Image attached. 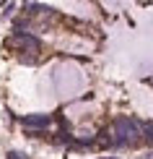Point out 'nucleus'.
Returning <instances> with one entry per match:
<instances>
[{
  "label": "nucleus",
  "mask_w": 153,
  "mask_h": 159,
  "mask_svg": "<svg viewBox=\"0 0 153 159\" xmlns=\"http://www.w3.org/2000/svg\"><path fill=\"white\" fill-rule=\"evenodd\" d=\"M21 123H23L26 130H42V128H47L52 123V115H42V112H36V115H23Z\"/></svg>",
  "instance_id": "obj_2"
},
{
  "label": "nucleus",
  "mask_w": 153,
  "mask_h": 159,
  "mask_svg": "<svg viewBox=\"0 0 153 159\" xmlns=\"http://www.w3.org/2000/svg\"><path fill=\"white\" fill-rule=\"evenodd\" d=\"M143 130H145V138H148V141H153V123H145Z\"/></svg>",
  "instance_id": "obj_4"
},
{
  "label": "nucleus",
  "mask_w": 153,
  "mask_h": 159,
  "mask_svg": "<svg viewBox=\"0 0 153 159\" xmlns=\"http://www.w3.org/2000/svg\"><path fill=\"white\" fill-rule=\"evenodd\" d=\"M138 141H140V125L132 120V117H117L112 146H135Z\"/></svg>",
  "instance_id": "obj_1"
},
{
  "label": "nucleus",
  "mask_w": 153,
  "mask_h": 159,
  "mask_svg": "<svg viewBox=\"0 0 153 159\" xmlns=\"http://www.w3.org/2000/svg\"><path fill=\"white\" fill-rule=\"evenodd\" d=\"M11 42L18 44L21 50H29V52H39V47H42V44H39V39L31 37V34H26V31H16Z\"/></svg>",
  "instance_id": "obj_3"
},
{
  "label": "nucleus",
  "mask_w": 153,
  "mask_h": 159,
  "mask_svg": "<svg viewBox=\"0 0 153 159\" xmlns=\"http://www.w3.org/2000/svg\"><path fill=\"white\" fill-rule=\"evenodd\" d=\"M8 159H29V157H26V154H18V151H11Z\"/></svg>",
  "instance_id": "obj_5"
}]
</instances>
